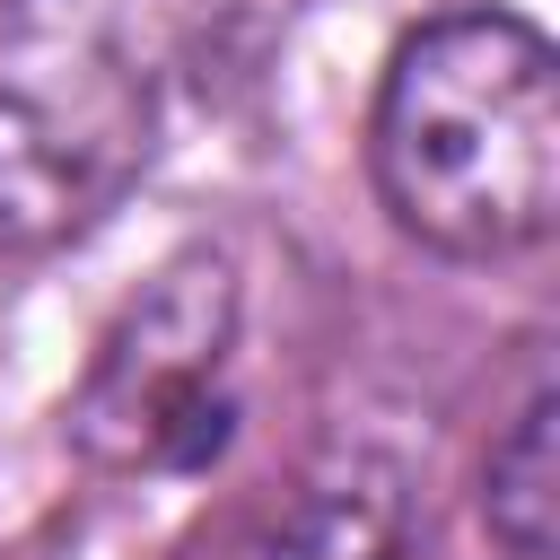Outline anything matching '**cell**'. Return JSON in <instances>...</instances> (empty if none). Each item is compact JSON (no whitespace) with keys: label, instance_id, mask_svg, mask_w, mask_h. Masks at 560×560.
<instances>
[{"label":"cell","instance_id":"obj_1","mask_svg":"<svg viewBox=\"0 0 560 560\" xmlns=\"http://www.w3.org/2000/svg\"><path fill=\"white\" fill-rule=\"evenodd\" d=\"M368 166L394 228L455 262L542 245L560 210V70L542 26L455 9L402 35L376 88Z\"/></svg>","mask_w":560,"mask_h":560},{"label":"cell","instance_id":"obj_2","mask_svg":"<svg viewBox=\"0 0 560 560\" xmlns=\"http://www.w3.org/2000/svg\"><path fill=\"white\" fill-rule=\"evenodd\" d=\"M228 341H236V271L228 254H175L96 341L70 438L114 472H184L228 446Z\"/></svg>","mask_w":560,"mask_h":560},{"label":"cell","instance_id":"obj_3","mask_svg":"<svg viewBox=\"0 0 560 560\" xmlns=\"http://www.w3.org/2000/svg\"><path fill=\"white\" fill-rule=\"evenodd\" d=\"M149 158V88L96 35L0 44V245L96 228Z\"/></svg>","mask_w":560,"mask_h":560},{"label":"cell","instance_id":"obj_4","mask_svg":"<svg viewBox=\"0 0 560 560\" xmlns=\"http://www.w3.org/2000/svg\"><path fill=\"white\" fill-rule=\"evenodd\" d=\"M411 551V481L376 455H341L298 481V499L245 542V560H402Z\"/></svg>","mask_w":560,"mask_h":560},{"label":"cell","instance_id":"obj_5","mask_svg":"<svg viewBox=\"0 0 560 560\" xmlns=\"http://www.w3.org/2000/svg\"><path fill=\"white\" fill-rule=\"evenodd\" d=\"M551 394H534L508 438L490 446V472H481V516H490V542L508 560H551V534H560V446H551Z\"/></svg>","mask_w":560,"mask_h":560},{"label":"cell","instance_id":"obj_6","mask_svg":"<svg viewBox=\"0 0 560 560\" xmlns=\"http://www.w3.org/2000/svg\"><path fill=\"white\" fill-rule=\"evenodd\" d=\"M0 9H9V0H0Z\"/></svg>","mask_w":560,"mask_h":560}]
</instances>
